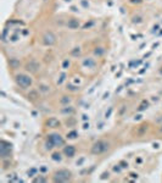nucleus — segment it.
<instances>
[{"label": "nucleus", "mask_w": 162, "mask_h": 183, "mask_svg": "<svg viewBox=\"0 0 162 183\" xmlns=\"http://www.w3.org/2000/svg\"><path fill=\"white\" fill-rule=\"evenodd\" d=\"M108 149V143L105 140H99L93 145L91 148V153L93 154H102L104 151H106Z\"/></svg>", "instance_id": "nucleus-1"}, {"label": "nucleus", "mask_w": 162, "mask_h": 183, "mask_svg": "<svg viewBox=\"0 0 162 183\" xmlns=\"http://www.w3.org/2000/svg\"><path fill=\"white\" fill-rule=\"evenodd\" d=\"M16 81H17V83L23 88H27V87H30L32 84L31 77H28V76H26V75H19L16 77Z\"/></svg>", "instance_id": "nucleus-2"}, {"label": "nucleus", "mask_w": 162, "mask_h": 183, "mask_svg": "<svg viewBox=\"0 0 162 183\" xmlns=\"http://www.w3.org/2000/svg\"><path fill=\"white\" fill-rule=\"evenodd\" d=\"M71 178V172L67 170H60L55 173V181H68Z\"/></svg>", "instance_id": "nucleus-3"}, {"label": "nucleus", "mask_w": 162, "mask_h": 183, "mask_svg": "<svg viewBox=\"0 0 162 183\" xmlns=\"http://www.w3.org/2000/svg\"><path fill=\"white\" fill-rule=\"evenodd\" d=\"M49 140H50V143H51V145H53V146H59V145L63 144V139L61 138V135L57 134V133L50 134Z\"/></svg>", "instance_id": "nucleus-4"}, {"label": "nucleus", "mask_w": 162, "mask_h": 183, "mask_svg": "<svg viewBox=\"0 0 162 183\" xmlns=\"http://www.w3.org/2000/svg\"><path fill=\"white\" fill-rule=\"evenodd\" d=\"M74 153H76V149H74V146H72V145H68L65 148V154L69 157H72L74 155Z\"/></svg>", "instance_id": "nucleus-5"}]
</instances>
